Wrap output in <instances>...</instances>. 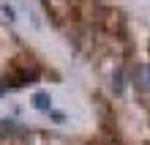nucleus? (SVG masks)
<instances>
[{
  "instance_id": "nucleus-1",
  "label": "nucleus",
  "mask_w": 150,
  "mask_h": 145,
  "mask_svg": "<svg viewBox=\"0 0 150 145\" xmlns=\"http://www.w3.org/2000/svg\"><path fill=\"white\" fill-rule=\"evenodd\" d=\"M38 77H41V69L38 66H22V69H16L8 79H3V82L8 88H22V85H28V82H36Z\"/></svg>"
},
{
  "instance_id": "nucleus-2",
  "label": "nucleus",
  "mask_w": 150,
  "mask_h": 145,
  "mask_svg": "<svg viewBox=\"0 0 150 145\" xmlns=\"http://www.w3.org/2000/svg\"><path fill=\"white\" fill-rule=\"evenodd\" d=\"M30 104L36 107L38 112H49V110H52V96L47 93V90H36L33 99H30Z\"/></svg>"
},
{
  "instance_id": "nucleus-3",
  "label": "nucleus",
  "mask_w": 150,
  "mask_h": 145,
  "mask_svg": "<svg viewBox=\"0 0 150 145\" xmlns=\"http://www.w3.org/2000/svg\"><path fill=\"white\" fill-rule=\"evenodd\" d=\"M0 131H3V134H25L28 129H22V126L14 123V121H3V123H0Z\"/></svg>"
},
{
  "instance_id": "nucleus-4",
  "label": "nucleus",
  "mask_w": 150,
  "mask_h": 145,
  "mask_svg": "<svg viewBox=\"0 0 150 145\" xmlns=\"http://www.w3.org/2000/svg\"><path fill=\"white\" fill-rule=\"evenodd\" d=\"M112 88H115V96L123 93V71H115V82H112Z\"/></svg>"
},
{
  "instance_id": "nucleus-5",
  "label": "nucleus",
  "mask_w": 150,
  "mask_h": 145,
  "mask_svg": "<svg viewBox=\"0 0 150 145\" xmlns=\"http://www.w3.org/2000/svg\"><path fill=\"white\" fill-rule=\"evenodd\" d=\"M3 14L8 16V19H16V16H14V8H11V6H6V3H3Z\"/></svg>"
},
{
  "instance_id": "nucleus-6",
  "label": "nucleus",
  "mask_w": 150,
  "mask_h": 145,
  "mask_svg": "<svg viewBox=\"0 0 150 145\" xmlns=\"http://www.w3.org/2000/svg\"><path fill=\"white\" fill-rule=\"evenodd\" d=\"M6 90H8V85H6V82H0V96H6Z\"/></svg>"
}]
</instances>
